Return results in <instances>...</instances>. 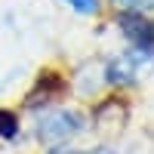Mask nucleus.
<instances>
[{"label": "nucleus", "mask_w": 154, "mask_h": 154, "mask_svg": "<svg viewBox=\"0 0 154 154\" xmlns=\"http://www.w3.org/2000/svg\"><path fill=\"white\" fill-rule=\"evenodd\" d=\"M65 3L74 12H80V16H96L99 12V0H65Z\"/></svg>", "instance_id": "obj_7"}, {"label": "nucleus", "mask_w": 154, "mask_h": 154, "mask_svg": "<svg viewBox=\"0 0 154 154\" xmlns=\"http://www.w3.org/2000/svg\"><path fill=\"white\" fill-rule=\"evenodd\" d=\"M114 3H120V6H126V9H136V6H145V3H151V0H114Z\"/></svg>", "instance_id": "obj_8"}, {"label": "nucleus", "mask_w": 154, "mask_h": 154, "mask_svg": "<svg viewBox=\"0 0 154 154\" xmlns=\"http://www.w3.org/2000/svg\"><path fill=\"white\" fill-rule=\"evenodd\" d=\"M126 120H130V111H126L120 102H105V105L96 111V130H99V133L117 136V133H123Z\"/></svg>", "instance_id": "obj_4"}, {"label": "nucleus", "mask_w": 154, "mask_h": 154, "mask_svg": "<svg viewBox=\"0 0 154 154\" xmlns=\"http://www.w3.org/2000/svg\"><path fill=\"white\" fill-rule=\"evenodd\" d=\"M83 126H86V120H83L80 111L53 108V111H46L43 117L37 120V139H40L43 145H49V148H59V145H65L68 139L80 136Z\"/></svg>", "instance_id": "obj_1"}, {"label": "nucleus", "mask_w": 154, "mask_h": 154, "mask_svg": "<svg viewBox=\"0 0 154 154\" xmlns=\"http://www.w3.org/2000/svg\"><path fill=\"white\" fill-rule=\"evenodd\" d=\"M49 154H114L111 148L99 145V148H68V145H59V148H49Z\"/></svg>", "instance_id": "obj_6"}, {"label": "nucleus", "mask_w": 154, "mask_h": 154, "mask_svg": "<svg viewBox=\"0 0 154 154\" xmlns=\"http://www.w3.org/2000/svg\"><path fill=\"white\" fill-rule=\"evenodd\" d=\"M117 22H120L123 34L136 43V49H154V25H151L139 9H126V12H120Z\"/></svg>", "instance_id": "obj_3"}, {"label": "nucleus", "mask_w": 154, "mask_h": 154, "mask_svg": "<svg viewBox=\"0 0 154 154\" xmlns=\"http://www.w3.org/2000/svg\"><path fill=\"white\" fill-rule=\"evenodd\" d=\"M19 133V117L6 108H0V139H16Z\"/></svg>", "instance_id": "obj_5"}, {"label": "nucleus", "mask_w": 154, "mask_h": 154, "mask_svg": "<svg viewBox=\"0 0 154 154\" xmlns=\"http://www.w3.org/2000/svg\"><path fill=\"white\" fill-rule=\"evenodd\" d=\"M151 49H133L130 56H114L105 65V80L111 86H133L139 80V62H148Z\"/></svg>", "instance_id": "obj_2"}]
</instances>
